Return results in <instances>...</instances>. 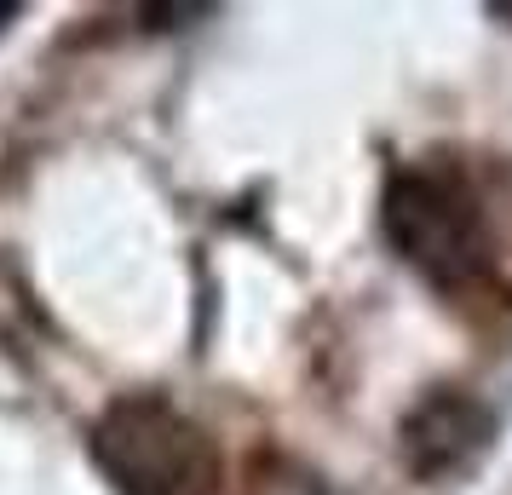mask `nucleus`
I'll return each instance as SVG.
<instances>
[{
  "label": "nucleus",
  "instance_id": "f257e3e1",
  "mask_svg": "<svg viewBox=\"0 0 512 495\" xmlns=\"http://www.w3.org/2000/svg\"><path fill=\"white\" fill-rule=\"evenodd\" d=\"M93 461L116 495H213L219 449L185 409L156 392L116 398L93 421Z\"/></svg>",
  "mask_w": 512,
  "mask_h": 495
},
{
  "label": "nucleus",
  "instance_id": "f03ea898",
  "mask_svg": "<svg viewBox=\"0 0 512 495\" xmlns=\"http://www.w3.org/2000/svg\"><path fill=\"white\" fill-rule=\"evenodd\" d=\"M386 236L403 260L443 288H466L489 271V225L478 196L438 167H409L386 190Z\"/></svg>",
  "mask_w": 512,
  "mask_h": 495
},
{
  "label": "nucleus",
  "instance_id": "7ed1b4c3",
  "mask_svg": "<svg viewBox=\"0 0 512 495\" xmlns=\"http://www.w3.org/2000/svg\"><path fill=\"white\" fill-rule=\"evenodd\" d=\"M495 438V415L466 392H432L415 415L403 421V455L420 478H455L472 472L478 455Z\"/></svg>",
  "mask_w": 512,
  "mask_h": 495
},
{
  "label": "nucleus",
  "instance_id": "20e7f679",
  "mask_svg": "<svg viewBox=\"0 0 512 495\" xmlns=\"http://www.w3.org/2000/svg\"><path fill=\"white\" fill-rule=\"evenodd\" d=\"M12 18H18V6H0V29L12 24Z\"/></svg>",
  "mask_w": 512,
  "mask_h": 495
}]
</instances>
